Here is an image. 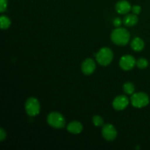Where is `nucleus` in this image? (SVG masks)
Segmentation results:
<instances>
[{"mask_svg": "<svg viewBox=\"0 0 150 150\" xmlns=\"http://www.w3.org/2000/svg\"><path fill=\"white\" fill-rule=\"evenodd\" d=\"M67 129L73 134H79L83 130V125L80 122L73 121L67 125Z\"/></svg>", "mask_w": 150, "mask_h": 150, "instance_id": "9b49d317", "label": "nucleus"}, {"mask_svg": "<svg viewBox=\"0 0 150 150\" xmlns=\"http://www.w3.org/2000/svg\"><path fill=\"white\" fill-rule=\"evenodd\" d=\"M96 68V64L92 59H86L81 64V71L86 76L92 74Z\"/></svg>", "mask_w": 150, "mask_h": 150, "instance_id": "1a4fd4ad", "label": "nucleus"}, {"mask_svg": "<svg viewBox=\"0 0 150 150\" xmlns=\"http://www.w3.org/2000/svg\"><path fill=\"white\" fill-rule=\"evenodd\" d=\"M149 62L147 60L144 58H141L136 62V65L139 69H145L147 67Z\"/></svg>", "mask_w": 150, "mask_h": 150, "instance_id": "dca6fc26", "label": "nucleus"}, {"mask_svg": "<svg viewBox=\"0 0 150 150\" xmlns=\"http://www.w3.org/2000/svg\"><path fill=\"white\" fill-rule=\"evenodd\" d=\"M136 61L134 57L131 55H125L120 59V66L122 70H130L135 67Z\"/></svg>", "mask_w": 150, "mask_h": 150, "instance_id": "423d86ee", "label": "nucleus"}, {"mask_svg": "<svg viewBox=\"0 0 150 150\" xmlns=\"http://www.w3.org/2000/svg\"><path fill=\"white\" fill-rule=\"evenodd\" d=\"M130 35L128 31L124 28H117L111 32V40L114 44L118 45H125L130 40Z\"/></svg>", "mask_w": 150, "mask_h": 150, "instance_id": "f257e3e1", "label": "nucleus"}, {"mask_svg": "<svg viewBox=\"0 0 150 150\" xmlns=\"http://www.w3.org/2000/svg\"><path fill=\"white\" fill-rule=\"evenodd\" d=\"M7 7V0H0V12L4 13Z\"/></svg>", "mask_w": 150, "mask_h": 150, "instance_id": "a211bd4d", "label": "nucleus"}, {"mask_svg": "<svg viewBox=\"0 0 150 150\" xmlns=\"http://www.w3.org/2000/svg\"><path fill=\"white\" fill-rule=\"evenodd\" d=\"M123 90L127 95H133L135 91V86L130 82H127L123 85Z\"/></svg>", "mask_w": 150, "mask_h": 150, "instance_id": "4468645a", "label": "nucleus"}, {"mask_svg": "<svg viewBox=\"0 0 150 150\" xmlns=\"http://www.w3.org/2000/svg\"><path fill=\"white\" fill-rule=\"evenodd\" d=\"M138 21H139V18L136 14H128L123 19V23L126 26L130 27V26L136 25V23H138Z\"/></svg>", "mask_w": 150, "mask_h": 150, "instance_id": "f8f14e48", "label": "nucleus"}, {"mask_svg": "<svg viewBox=\"0 0 150 150\" xmlns=\"http://www.w3.org/2000/svg\"><path fill=\"white\" fill-rule=\"evenodd\" d=\"M130 45H131V48L133 51H141L144 48V42L140 38H135L132 40Z\"/></svg>", "mask_w": 150, "mask_h": 150, "instance_id": "ddd939ff", "label": "nucleus"}, {"mask_svg": "<svg viewBox=\"0 0 150 150\" xmlns=\"http://www.w3.org/2000/svg\"><path fill=\"white\" fill-rule=\"evenodd\" d=\"M0 23H1V28L2 29H8L9 26L11 24L10 20L5 16H1L0 18Z\"/></svg>", "mask_w": 150, "mask_h": 150, "instance_id": "2eb2a0df", "label": "nucleus"}, {"mask_svg": "<svg viewBox=\"0 0 150 150\" xmlns=\"http://www.w3.org/2000/svg\"><path fill=\"white\" fill-rule=\"evenodd\" d=\"M130 100L133 106L140 108L146 106L149 104V98L146 94L144 92H139V93L133 94Z\"/></svg>", "mask_w": 150, "mask_h": 150, "instance_id": "20e7f679", "label": "nucleus"}, {"mask_svg": "<svg viewBox=\"0 0 150 150\" xmlns=\"http://www.w3.org/2000/svg\"><path fill=\"white\" fill-rule=\"evenodd\" d=\"M131 10L134 14L139 15V13H141V11H142V7L139 5H134L133 7H132Z\"/></svg>", "mask_w": 150, "mask_h": 150, "instance_id": "6ab92c4d", "label": "nucleus"}, {"mask_svg": "<svg viewBox=\"0 0 150 150\" xmlns=\"http://www.w3.org/2000/svg\"><path fill=\"white\" fill-rule=\"evenodd\" d=\"M92 122H93V124L96 127H100V126H102L103 125V120L100 116L95 115L92 118Z\"/></svg>", "mask_w": 150, "mask_h": 150, "instance_id": "f3484780", "label": "nucleus"}, {"mask_svg": "<svg viewBox=\"0 0 150 150\" xmlns=\"http://www.w3.org/2000/svg\"><path fill=\"white\" fill-rule=\"evenodd\" d=\"M116 11L120 14H127L132 9L130 4L125 0L118 1L116 4Z\"/></svg>", "mask_w": 150, "mask_h": 150, "instance_id": "9d476101", "label": "nucleus"}, {"mask_svg": "<svg viewBox=\"0 0 150 150\" xmlns=\"http://www.w3.org/2000/svg\"><path fill=\"white\" fill-rule=\"evenodd\" d=\"M6 136H7V133L4 131V129H0V141H1V142H3V141L6 139Z\"/></svg>", "mask_w": 150, "mask_h": 150, "instance_id": "412c9836", "label": "nucleus"}, {"mask_svg": "<svg viewBox=\"0 0 150 150\" xmlns=\"http://www.w3.org/2000/svg\"><path fill=\"white\" fill-rule=\"evenodd\" d=\"M25 109L28 115L30 117H35L39 114L40 110L39 101L35 98H29L26 101Z\"/></svg>", "mask_w": 150, "mask_h": 150, "instance_id": "39448f33", "label": "nucleus"}, {"mask_svg": "<svg viewBox=\"0 0 150 150\" xmlns=\"http://www.w3.org/2000/svg\"><path fill=\"white\" fill-rule=\"evenodd\" d=\"M113 24H114V26H115V27H120L122 25V20L120 18H114V20L113 21Z\"/></svg>", "mask_w": 150, "mask_h": 150, "instance_id": "aec40b11", "label": "nucleus"}, {"mask_svg": "<svg viewBox=\"0 0 150 150\" xmlns=\"http://www.w3.org/2000/svg\"><path fill=\"white\" fill-rule=\"evenodd\" d=\"M102 134L105 140L114 141L117 136V131L114 125L111 124H106L103 127Z\"/></svg>", "mask_w": 150, "mask_h": 150, "instance_id": "0eeeda50", "label": "nucleus"}, {"mask_svg": "<svg viewBox=\"0 0 150 150\" xmlns=\"http://www.w3.org/2000/svg\"><path fill=\"white\" fill-rule=\"evenodd\" d=\"M47 122L51 127L57 129L63 128L65 125L64 117L59 112H51L47 117Z\"/></svg>", "mask_w": 150, "mask_h": 150, "instance_id": "7ed1b4c3", "label": "nucleus"}, {"mask_svg": "<svg viewBox=\"0 0 150 150\" xmlns=\"http://www.w3.org/2000/svg\"><path fill=\"white\" fill-rule=\"evenodd\" d=\"M96 60L100 65L107 66L112 62L114 54L109 48H103L97 54H94Z\"/></svg>", "mask_w": 150, "mask_h": 150, "instance_id": "f03ea898", "label": "nucleus"}, {"mask_svg": "<svg viewBox=\"0 0 150 150\" xmlns=\"http://www.w3.org/2000/svg\"><path fill=\"white\" fill-rule=\"evenodd\" d=\"M129 104V100L125 95H120L114 98L113 101V107L117 111H122L127 107Z\"/></svg>", "mask_w": 150, "mask_h": 150, "instance_id": "6e6552de", "label": "nucleus"}]
</instances>
